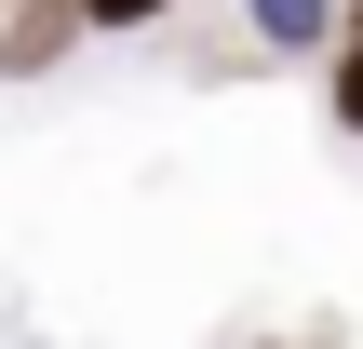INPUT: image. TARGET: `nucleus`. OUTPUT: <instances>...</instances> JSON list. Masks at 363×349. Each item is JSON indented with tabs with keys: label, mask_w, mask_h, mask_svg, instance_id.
Instances as JSON below:
<instances>
[{
	"label": "nucleus",
	"mask_w": 363,
	"mask_h": 349,
	"mask_svg": "<svg viewBox=\"0 0 363 349\" xmlns=\"http://www.w3.org/2000/svg\"><path fill=\"white\" fill-rule=\"evenodd\" d=\"M94 13L81 0H0V67L13 81H40V67H67V40H81Z\"/></svg>",
	"instance_id": "1"
},
{
	"label": "nucleus",
	"mask_w": 363,
	"mask_h": 349,
	"mask_svg": "<svg viewBox=\"0 0 363 349\" xmlns=\"http://www.w3.org/2000/svg\"><path fill=\"white\" fill-rule=\"evenodd\" d=\"M242 13L269 54H337V27H350V0H242Z\"/></svg>",
	"instance_id": "2"
},
{
	"label": "nucleus",
	"mask_w": 363,
	"mask_h": 349,
	"mask_svg": "<svg viewBox=\"0 0 363 349\" xmlns=\"http://www.w3.org/2000/svg\"><path fill=\"white\" fill-rule=\"evenodd\" d=\"M323 94H337V121H350V135H363V27H350V40H337V54H323Z\"/></svg>",
	"instance_id": "3"
},
{
	"label": "nucleus",
	"mask_w": 363,
	"mask_h": 349,
	"mask_svg": "<svg viewBox=\"0 0 363 349\" xmlns=\"http://www.w3.org/2000/svg\"><path fill=\"white\" fill-rule=\"evenodd\" d=\"M81 13H94V27H162L175 0H81Z\"/></svg>",
	"instance_id": "4"
}]
</instances>
